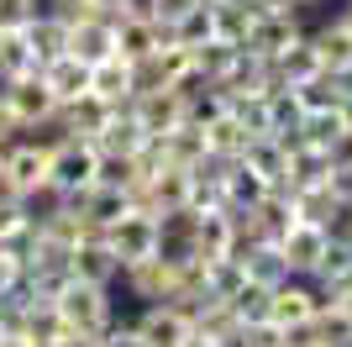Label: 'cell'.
<instances>
[{"mask_svg": "<svg viewBox=\"0 0 352 347\" xmlns=\"http://www.w3.org/2000/svg\"><path fill=\"white\" fill-rule=\"evenodd\" d=\"M74 274H79V279H95V284H111V279L121 274V258L111 253L105 237H89V242L74 247Z\"/></svg>", "mask_w": 352, "mask_h": 347, "instance_id": "cell-9", "label": "cell"}, {"mask_svg": "<svg viewBox=\"0 0 352 347\" xmlns=\"http://www.w3.org/2000/svg\"><path fill=\"white\" fill-rule=\"evenodd\" d=\"M16 137H21V121L11 116V105L0 101V143H16Z\"/></svg>", "mask_w": 352, "mask_h": 347, "instance_id": "cell-17", "label": "cell"}, {"mask_svg": "<svg viewBox=\"0 0 352 347\" xmlns=\"http://www.w3.org/2000/svg\"><path fill=\"white\" fill-rule=\"evenodd\" d=\"M132 116H137V127H142V132L163 137V132H174L179 121H184V101L163 85V90H147V95H132Z\"/></svg>", "mask_w": 352, "mask_h": 347, "instance_id": "cell-6", "label": "cell"}, {"mask_svg": "<svg viewBox=\"0 0 352 347\" xmlns=\"http://www.w3.org/2000/svg\"><path fill=\"white\" fill-rule=\"evenodd\" d=\"M58 316L69 332H100L105 321L116 316V300H111V284H95V279H79L74 274L69 284L58 289Z\"/></svg>", "mask_w": 352, "mask_h": 347, "instance_id": "cell-1", "label": "cell"}, {"mask_svg": "<svg viewBox=\"0 0 352 347\" xmlns=\"http://www.w3.org/2000/svg\"><path fill=\"white\" fill-rule=\"evenodd\" d=\"M279 253H284V263H289V274L310 279L316 263H321V253H326V231L310 227V221H289V231L279 237Z\"/></svg>", "mask_w": 352, "mask_h": 347, "instance_id": "cell-4", "label": "cell"}, {"mask_svg": "<svg viewBox=\"0 0 352 347\" xmlns=\"http://www.w3.org/2000/svg\"><path fill=\"white\" fill-rule=\"evenodd\" d=\"M32 69H37V58H32L27 32H0V74L16 79V74H32Z\"/></svg>", "mask_w": 352, "mask_h": 347, "instance_id": "cell-13", "label": "cell"}, {"mask_svg": "<svg viewBox=\"0 0 352 347\" xmlns=\"http://www.w3.org/2000/svg\"><path fill=\"white\" fill-rule=\"evenodd\" d=\"M89 95H100V101H111L116 111H126V105H132V63H126V58L95 63V69H89Z\"/></svg>", "mask_w": 352, "mask_h": 347, "instance_id": "cell-8", "label": "cell"}, {"mask_svg": "<svg viewBox=\"0 0 352 347\" xmlns=\"http://www.w3.org/2000/svg\"><path fill=\"white\" fill-rule=\"evenodd\" d=\"M337 21H342V27L352 32V0H347V6H342V16H337Z\"/></svg>", "mask_w": 352, "mask_h": 347, "instance_id": "cell-19", "label": "cell"}, {"mask_svg": "<svg viewBox=\"0 0 352 347\" xmlns=\"http://www.w3.org/2000/svg\"><path fill=\"white\" fill-rule=\"evenodd\" d=\"M37 11H43V0H0V32H21Z\"/></svg>", "mask_w": 352, "mask_h": 347, "instance_id": "cell-14", "label": "cell"}, {"mask_svg": "<svg viewBox=\"0 0 352 347\" xmlns=\"http://www.w3.org/2000/svg\"><path fill=\"white\" fill-rule=\"evenodd\" d=\"M232 316L242 321V326H258V321H268V305H274V289L258 284V279H242V289H236L232 300Z\"/></svg>", "mask_w": 352, "mask_h": 347, "instance_id": "cell-11", "label": "cell"}, {"mask_svg": "<svg viewBox=\"0 0 352 347\" xmlns=\"http://www.w3.org/2000/svg\"><path fill=\"white\" fill-rule=\"evenodd\" d=\"M21 221H27V205H21V200H0V242H6Z\"/></svg>", "mask_w": 352, "mask_h": 347, "instance_id": "cell-15", "label": "cell"}, {"mask_svg": "<svg viewBox=\"0 0 352 347\" xmlns=\"http://www.w3.org/2000/svg\"><path fill=\"white\" fill-rule=\"evenodd\" d=\"M310 37V48H316V58H321V69H347L352 63V32L342 27H310L305 32Z\"/></svg>", "mask_w": 352, "mask_h": 347, "instance_id": "cell-10", "label": "cell"}, {"mask_svg": "<svg viewBox=\"0 0 352 347\" xmlns=\"http://www.w3.org/2000/svg\"><path fill=\"white\" fill-rule=\"evenodd\" d=\"M274 63H279V74L289 79V85H300V79H310V74H321V58H316V48H310V37H294Z\"/></svg>", "mask_w": 352, "mask_h": 347, "instance_id": "cell-12", "label": "cell"}, {"mask_svg": "<svg viewBox=\"0 0 352 347\" xmlns=\"http://www.w3.org/2000/svg\"><path fill=\"white\" fill-rule=\"evenodd\" d=\"M95 147L85 143V137H69V143H58L53 153H47V185H58L63 195L69 189H85V185H95Z\"/></svg>", "mask_w": 352, "mask_h": 347, "instance_id": "cell-2", "label": "cell"}, {"mask_svg": "<svg viewBox=\"0 0 352 347\" xmlns=\"http://www.w3.org/2000/svg\"><path fill=\"white\" fill-rule=\"evenodd\" d=\"M6 105H11V116L21 121V127H32V121H43V116H53V90L43 85V69L32 74H16L11 90H6Z\"/></svg>", "mask_w": 352, "mask_h": 347, "instance_id": "cell-3", "label": "cell"}, {"mask_svg": "<svg viewBox=\"0 0 352 347\" xmlns=\"http://www.w3.org/2000/svg\"><path fill=\"white\" fill-rule=\"evenodd\" d=\"M43 85L53 90L58 105H69V101H79L89 90V63H79L74 53H58L53 63H43Z\"/></svg>", "mask_w": 352, "mask_h": 347, "instance_id": "cell-7", "label": "cell"}, {"mask_svg": "<svg viewBox=\"0 0 352 347\" xmlns=\"http://www.w3.org/2000/svg\"><path fill=\"white\" fill-rule=\"evenodd\" d=\"M179 347H216V342H210V337H195V332H190V337H184Z\"/></svg>", "mask_w": 352, "mask_h": 347, "instance_id": "cell-18", "label": "cell"}, {"mask_svg": "<svg viewBox=\"0 0 352 347\" xmlns=\"http://www.w3.org/2000/svg\"><path fill=\"white\" fill-rule=\"evenodd\" d=\"M326 189H331L337 200H352V163H337V169H331V179H326Z\"/></svg>", "mask_w": 352, "mask_h": 347, "instance_id": "cell-16", "label": "cell"}, {"mask_svg": "<svg viewBox=\"0 0 352 347\" xmlns=\"http://www.w3.org/2000/svg\"><path fill=\"white\" fill-rule=\"evenodd\" d=\"M69 53L79 63H105V58H116V27H111V16H89V21H74L69 27Z\"/></svg>", "mask_w": 352, "mask_h": 347, "instance_id": "cell-5", "label": "cell"}]
</instances>
